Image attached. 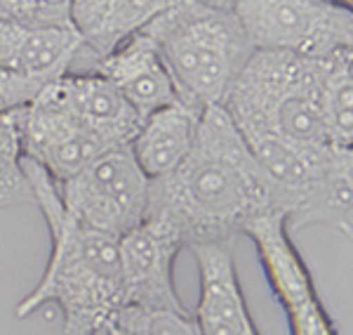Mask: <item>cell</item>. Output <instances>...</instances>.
<instances>
[{
    "instance_id": "23",
    "label": "cell",
    "mask_w": 353,
    "mask_h": 335,
    "mask_svg": "<svg viewBox=\"0 0 353 335\" xmlns=\"http://www.w3.org/2000/svg\"><path fill=\"white\" fill-rule=\"evenodd\" d=\"M184 3H191L196 8H205V10H217V12H233L236 0H184Z\"/></svg>"
},
{
    "instance_id": "24",
    "label": "cell",
    "mask_w": 353,
    "mask_h": 335,
    "mask_svg": "<svg viewBox=\"0 0 353 335\" xmlns=\"http://www.w3.org/2000/svg\"><path fill=\"white\" fill-rule=\"evenodd\" d=\"M106 335H132V333H128V331H123V328L121 326H116V323H111V326L109 328H106V331H104Z\"/></svg>"
},
{
    "instance_id": "21",
    "label": "cell",
    "mask_w": 353,
    "mask_h": 335,
    "mask_svg": "<svg viewBox=\"0 0 353 335\" xmlns=\"http://www.w3.org/2000/svg\"><path fill=\"white\" fill-rule=\"evenodd\" d=\"M31 198V189L28 182L21 173V166H0V210L24 203Z\"/></svg>"
},
{
    "instance_id": "25",
    "label": "cell",
    "mask_w": 353,
    "mask_h": 335,
    "mask_svg": "<svg viewBox=\"0 0 353 335\" xmlns=\"http://www.w3.org/2000/svg\"><path fill=\"white\" fill-rule=\"evenodd\" d=\"M330 3L341 5V8H351V5H353V0H330Z\"/></svg>"
},
{
    "instance_id": "11",
    "label": "cell",
    "mask_w": 353,
    "mask_h": 335,
    "mask_svg": "<svg viewBox=\"0 0 353 335\" xmlns=\"http://www.w3.org/2000/svg\"><path fill=\"white\" fill-rule=\"evenodd\" d=\"M43 90L109 146H130L141 123L139 111L97 71H66Z\"/></svg>"
},
{
    "instance_id": "13",
    "label": "cell",
    "mask_w": 353,
    "mask_h": 335,
    "mask_svg": "<svg viewBox=\"0 0 353 335\" xmlns=\"http://www.w3.org/2000/svg\"><path fill=\"white\" fill-rule=\"evenodd\" d=\"M184 0H73L71 24L81 36V52L68 71H85L97 59L149 26Z\"/></svg>"
},
{
    "instance_id": "22",
    "label": "cell",
    "mask_w": 353,
    "mask_h": 335,
    "mask_svg": "<svg viewBox=\"0 0 353 335\" xmlns=\"http://www.w3.org/2000/svg\"><path fill=\"white\" fill-rule=\"evenodd\" d=\"M19 158V140L12 118L10 113H0V166H17Z\"/></svg>"
},
{
    "instance_id": "10",
    "label": "cell",
    "mask_w": 353,
    "mask_h": 335,
    "mask_svg": "<svg viewBox=\"0 0 353 335\" xmlns=\"http://www.w3.org/2000/svg\"><path fill=\"white\" fill-rule=\"evenodd\" d=\"M184 248L186 243L174 224L156 215H146L118 238L121 307L186 309L174 286V265Z\"/></svg>"
},
{
    "instance_id": "1",
    "label": "cell",
    "mask_w": 353,
    "mask_h": 335,
    "mask_svg": "<svg viewBox=\"0 0 353 335\" xmlns=\"http://www.w3.org/2000/svg\"><path fill=\"white\" fill-rule=\"evenodd\" d=\"M273 213L269 180L224 106H205L189 156L151 182L149 213L174 224L186 248L233 243Z\"/></svg>"
},
{
    "instance_id": "19",
    "label": "cell",
    "mask_w": 353,
    "mask_h": 335,
    "mask_svg": "<svg viewBox=\"0 0 353 335\" xmlns=\"http://www.w3.org/2000/svg\"><path fill=\"white\" fill-rule=\"evenodd\" d=\"M73 0H0V19L24 26H73Z\"/></svg>"
},
{
    "instance_id": "4",
    "label": "cell",
    "mask_w": 353,
    "mask_h": 335,
    "mask_svg": "<svg viewBox=\"0 0 353 335\" xmlns=\"http://www.w3.org/2000/svg\"><path fill=\"white\" fill-rule=\"evenodd\" d=\"M176 99L221 106L245 61L254 52L233 12L179 3L149 24Z\"/></svg>"
},
{
    "instance_id": "17",
    "label": "cell",
    "mask_w": 353,
    "mask_h": 335,
    "mask_svg": "<svg viewBox=\"0 0 353 335\" xmlns=\"http://www.w3.org/2000/svg\"><path fill=\"white\" fill-rule=\"evenodd\" d=\"M353 57L351 48L325 57L321 109L327 142L337 149L353 144Z\"/></svg>"
},
{
    "instance_id": "8",
    "label": "cell",
    "mask_w": 353,
    "mask_h": 335,
    "mask_svg": "<svg viewBox=\"0 0 353 335\" xmlns=\"http://www.w3.org/2000/svg\"><path fill=\"white\" fill-rule=\"evenodd\" d=\"M273 298L283 307L292 335H339L313 276L292 241V231L281 213H264L245 227Z\"/></svg>"
},
{
    "instance_id": "15",
    "label": "cell",
    "mask_w": 353,
    "mask_h": 335,
    "mask_svg": "<svg viewBox=\"0 0 353 335\" xmlns=\"http://www.w3.org/2000/svg\"><path fill=\"white\" fill-rule=\"evenodd\" d=\"M83 43L73 26H24L0 19V69L50 83L64 76Z\"/></svg>"
},
{
    "instance_id": "12",
    "label": "cell",
    "mask_w": 353,
    "mask_h": 335,
    "mask_svg": "<svg viewBox=\"0 0 353 335\" xmlns=\"http://www.w3.org/2000/svg\"><path fill=\"white\" fill-rule=\"evenodd\" d=\"M201 276V295L193 309L201 335H261L248 309L233 243L191 246Z\"/></svg>"
},
{
    "instance_id": "18",
    "label": "cell",
    "mask_w": 353,
    "mask_h": 335,
    "mask_svg": "<svg viewBox=\"0 0 353 335\" xmlns=\"http://www.w3.org/2000/svg\"><path fill=\"white\" fill-rule=\"evenodd\" d=\"M111 323L132 335H201L191 309L121 307Z\"/></svg>"
},
{
    "instance_id": "14",
    "label": "cell",
    "mask_w": 353,
    "mask_h": 335,
    "mask_svg": "<svg viewBox=\"0 0 353 335\" xmlns=\"http://www.w3.org/2000/svg\"><path fill=\"white\" fill-rule=\"evenodd\" d=\"M90 71L104 76L139 111L141 118L176 99L174 85L165 71L149 26L137 31L113 52L97 59Z\"/></svg>"
},
{
    "instance_id": "20",
    "label": "cell",
    "mask_w": 353,
    "mask_h": 335,
    "mask_svg": "<svg viewBox=\"0 0 353 335\" xmlns=\"http://www.w3.org/2000/svg\"><path fill=\"white\" fill-rule=\"evenodd\" d=\"M41 81L33 78L17 76L12 71L0 69V113H10L14 109L26 106L31 99H36V95L43 90Z\"/></svg>"
},
{
    "instance_id": "7",
    "label": "cell",
    "mask_w": 353,
    "mask_h": 335,
    "mask_svg": "<svg viewBox=\"0 0 353 335\" xmlns=\"http://www.w3.org/2000/svg\"><path fill=\"white\" fill-rule=\"evenodd\" d=\"M57 189L64 210L78 224L116 238L149 213L151 180L137 166L130 146L104 151Z\"/></svg>"
},
{
    "instance_id": "2",
    "label": "cell",
    "mask_w": 353,
    "mask_h": 335,
    "mask_svg": "<svg viewBox=\"0 0 353 335\" xmlns=\"http://www.w3.org/2000/svg\"><path fill=\"white\" fill-rule=\"evenodd\" d=\"M31 198L41 208L52 251L36 288L17 303L19 319L54 305L64 319V335H99L121 309V255L118 238L81 227L64 210L57 182L28 158H19Z\"/></svg>"
},
{
    "instance_id": "3",
    "label": "cell",
    "mask_w": 353,
    "mask_h": 335,
    "mask_svg": "<svg viewBox=\"0 0 353 335\" xmlns=\"http://www.w3.org/2000/svg\"><path fill=\"white\" fill-rule=\"evenodd\" d=\"M323 71L325 59L254 50L221 106L243 137L273 135L306 146L330 144L321 109Z\"/></svg>"
},
{
    "instance_id": "9",
    "label": "cell",
    "mask_w": 353,
    "mask_h": 335,
    "mask_svg": "<svg viewBox=\"0 0 353 335\" xmlns=\"http://www.w3.org/2000/svg\"><path fill=\"white\" fill-rule=\"evenodd\" d=\"M10 118L17 130L21 158L41 166L57 184L71 180L104 151L116 149L83 128L66 109L50 99L45 90L26 106L10 111Z\"/></svg>"
},
{
    "instance_id": "6",
    "label": "cell",
    "mask_w": 353,
    "mask_h": 335,
    "mask_svg": "<svg viewBox=\"0 0 353 335\" xmlns=\"http://www.w3.org/2000/svg\"><path fill=\"white\" fill-rule=\"evenodd\" d=\"M252 50L325 59L353 45V12L330 0H236Z\"/></svg>"
},
{
    "instance_id": "16",
    "label": "cell",
    "mask_w": 353,
    "mask_h": 335,
    "mask_svg": "<svg viewBox=\"0 0 353 335\" xmlns=\"http://www.w3.org/2000/svg\"><path fill=\"white\" fill-rule=\"evenodd\" d=\"M201 116L203 109L174 99L141 118L130 142V154L151 182L168 178L189 156Z\"/></svg>"
},
{
    "instance_id": "5",
    "label": "cell",
    "mask_w": 353,
    "mask_h": 335,
    "mask_svg": "<svg viewBox=\"0 0 353 335\" xmlns=\"http://www.w3.org/2000/svg\"><path fill=\"white\" fill-rule=\"evenodd\" d=\"M269 180L271 208L285 218L290 231L332 227L351 234L353 151L337 146H306L273 137H243Z\"/></svg>"
}]
</instances>
